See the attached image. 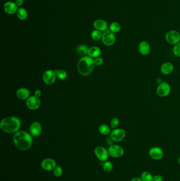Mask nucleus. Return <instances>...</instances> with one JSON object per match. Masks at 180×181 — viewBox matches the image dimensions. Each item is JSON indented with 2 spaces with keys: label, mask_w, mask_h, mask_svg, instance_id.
Instances as JSON below:
<instances>
[{
  "label": "nucleus",
  "mask_w": 180,
  "mask_h": 181,
  "mask_svg": "<svg viewBox=\"0 0 180 181\" xmlns=\"http://www.w3.org/2000/svg\"><path fill=\"white\" fill-rule=\"evenodd\" d=\"M148 155L154 160H160L164 156L163 149L159 147H153L149 150Z\"/></svg>",
  "instance_id": "f8f14e48"
},
{
  "label": "nucleus",
  "mask_w": 180,
  "mask_h": 181,
  "mask_svg": "<svg viewBox=\"0 0 180 181\" xmlns=\"http://www.w3.org/2000/svg\"><path fill=\"white\" fill-rule=\"evenodd\" d=\"M13 141L18 149L22 151H28L32 145V137L31 134L26 131H18L14 135Z\"/></svg>",
  "instance_id": "f257e3e1"
},
{
  "label": "nucleus",
  "mask_w": 180,
  "mask_h": 181,
  "mask_svg": "<svg viewBox=\"0 0 180 181\" xmlns=\"http://www.w3.org/2000/svg\"><path fill=\"white\" fill-rule=\"evenodd\" d=\"M18 6L15 2L8 1L5 2L3 5V10L5 13L10 15L16 13L18 10Z\"/></svg>",
  "instance_id": "4468645a"
},
{
  "label": "nucleus",
  "mask_w": 180,
  "mask_h": 181,
  "mask_svg": "<svg viewBox=\"0 0 180 181\" xmlns=\"http://www.w3.org/2000/svg\"><path fill=\"white\" fill-rule=\"evenodd\" d=\"M56 166L57 162L56 161L50 158L44 159L41 162V168L44 171H53Z\"/></svg>",
  "instance_id": "9b49d317"
},
{
  "label": "nucleus",
  "mask_w": 180,
  "mask_h": 181,
  "mask_svg": "<svg viewBox=\"0 0 180 181\" xmlns=\"http://www.w3.org/2000/svg\"><path fill=\"white\" fill-rule=\"evenodd\" d=\"M171 91L170 85L165 82H162L160 83L156 89V93L158 96L161 98L168 96Z\"/></svg>",
  "instance_id": "20e7f679"
},
{
  "label": "nucleus",
  "mask_w": 180,
  "mask_h": 181,
  "mask_svg": "<svg viewBox=\"0 0 180 181\" xmlns=\"http://www.w3.org/2000/svg\"><path fill=\"white\" fill-rule=\"evenodd\" d=\"M21 125V120L17 117H8L1 121L0 127L4 132L13 134L18 131Z\"/></svg>",
  "instance_id": "f03ea898"
},
{
  "label": "nucleus",
  "mask_w": 180,
  "mask_h": 181,
  "mask_svg": "<svg viewBox=\"0 0 180 181\" xmlns=\"http://www.w3.org/2000/svg\"><path fill=\"white\" fill-rule=\"evenodd\" d=\"M102 40L103 44L106 46H112L115 42V35L110 30L105 31L102 34Z\"/></svg>",
  "instance_id": "6e6552de"
},
{
  "label": "nucleus",
  "mask_w": 180,
  "mask_h": 181,
  "mask_svg": "<svg viewBox=\"0 0 180 181\" xmlns=\"http://www.w3.org/2000/svg\"><path fill=\"white\" fill-rule=\"evenodd\" d=\"M56 72L57 76L61 80H64L67 77V73L66 72L62 70H55Z\"/></svg>",
  "instance_id": "cd10ccee"
},
{
  "label": "nucleus",
  "mask_w": 180,
  "mask_h": 181,
  "mask_svg": "<svg viewBox=\"0 0 180 181\" xmlns=\"http://www.w3.org/2000/svg\"><path fill=\"white\" fill-rule=\"evenodd\" d=\"M94 152L96 157L102 162H105L107 161L109 156L108 151L101 146H98L96 147Z\"/></svg>",
  "instance_id": "1a4fd4ad"
},
{
  "label": "nucleus",
  "mask_w": 180,
  "mask_h": 181,
  "mask_svg": "<svg viewBox=\"0 0 180 181\" xmlns=\"http://www.w3.org/2000/svg\"><path fill=\"white\" fill-rule=\"evenodd\" d=\"M178 164L180 165V156L178 157Z\"/></svg>",
  "instance_id": "4c0bfd02"
},
{
  "label": "nucleus",
  "mask_w": 180,
  "mask_h": 181,
  "mask_svg": "<svg viewBox=\"0 0 180 181\" xmlns=\"http://www.w3.org/2000/svg\"><path fill=\"white\" fill-rule=\"evenodd\" d=\"M30 92L27 88H20L17 92V96L21 100H27L30 97Z\"/></svg>",
  "instance_id": "6ab92c4d"
},
{
  "label": "nucleus",
  "mask_w": 180,
  "mask_h": 181,
  "mask_svg": "<svg viewBox=\"0 0 180 181\" xmlns=\"http://www.w3.org/2000/svg\"><path fill=\"white\" fill-rule=\"evenodd\" d=\"M131 181H143L141 178H134L131 179Z\"/></svg>",
  "instance_id": "e433bc0d"
},
{
  "label": "nucleus",
  "mask_w": 180,
  "mask_h": 181,
  "mask_svg": "<svg viewBox=\"0 0 180 181\" xmlns=\"http://www.w3.org/2000/svg\"><path fill=\"white\" fill-rule=\"evenodd\" d=\"M53 172L54 176L56 178H60L63 174V169L61 166H57Z\"/></svg>",
  "instance_id": "c85d7f7f"
},
{
  "label": "nucleus",
  "mask_w": 180,
  "mask_h": 181,
  "mask_svg": "<svg viewBox=\"0 0 180 181\" xmlns=\"http://www.w3.org/2000/svg\"><path fill=\"white\" fill-rule=\"evenodd\" d=\"M103 63H104V61H103V59L102 58H96L94 60V63H95V66H101V65H102Z\"/></svg>",
  "instance_id": "2f4dec72"
},
{
  "label": "nucleus",
  "mask_w": 180,
  "mask_h": 181,
  "mask_svg": "<svg viewBox=\"0 0 180 181\" xmlns=\"http://www.w3.org/2000/svg\"><path fill=\"white\" fill-rule=\"evenodd\" d=\"M143 181H152L153 176L151 173L148 171H144L142 173L141 177Z\"/></svg>",
  "instance_id": "a878e982"
},
{
  "label": "nucleus",
  "mask_w": 180,
  "mask_h": 181,
  "mask_svg": "<svg viewBox=\"0 0 180 181\" xmlns=\"http://www.w3.org/2000/svg\"><path fill=\"white\" fill-rule=\"evenodd\" d=\"M41 104V101L39 98L36 96H31L28 98L26 101V105L28 108L32 110H37Z\"/></svg>",
  "instance_id": "ddd939ff"
},
{
  "label": "nucleus",
  "mask_w": 180,
  "mask_h": 181,
  "mask_svg": "<svg viewBox=\"0 0 180 181\" xmlns=\"http://www.w3.org/2000/svg\"><path fill=\"white\" fill-rule=\"evenodd\" d=\"M15 2L18 7H20L23 4L24 1L23 0H16Z\"/></svg>",
  "instance_id": "f704fd0d"
},
{
  "label": "nucleus",
  "mask_w": 180,
  "mask_h": 181,
  "mask_svg": "<svg viewBox=\"0 0 180 181\" xmlns=\"http://www.w3.org/2000/svg\"><path fill=\"white\" fill-rule=\"evenodd\" d=\"M17 16L20 20H25L27 19L28 17V13L26 8H19L17 12L16 13Z\"/></svg>",
  "instance_id": "412c9836"
},
{
  "label": "nucleus",
  "mask_w": 180,
  "mask_h": 181,
  "mask_svg": "<svg viewBox=\"0 0 180 181\" xmlns=\"http://www.w3.org/2000/svg\"><path fill=\"white\" fill-rule=\"evenodd\" d=\"M102 168L106 173H110L113 169V164L109 161H106L103 163Z\"/></svg>",
  "instance_id": "b1692460"
},
{
  "label": "nucleus",
  "mask_w": 180,
  "mask_h": 181,
  "mask_svg": "<svg viewBox=\"0 0 180 181\" xmlns=\"http://www.w3.org/2000/svg\"><path fill=\"white\" fill-rule=\"evenodd\" d=\"M93 27L95 28L96 30L100 31H105L107 30L108 24L106 21L102 19H97L93 22Z\"/></svg>",
  "instance_id": "f3484780"
},
{
  "label": "nucleus",
  "mask_w": 180,
  "mask_h": 181,
  "mask_svg": "<svg viewBox=\"0 0 180 181\" xmlns=\"http://www.w3.org/2000/svg\"><path fill=\"white\" fill-rule=\"evenodd\" d=\"M165 40L169 44L175 45L180 42V34L176 30L169 31L165 35Z\"/></svg>",
  "instance_id": "423d86ee"
},
{
  "label": "nucleus",
  "mask_w": 180,
  "mask_h": 181,
  "mask_svg": "<svg viewBox=\"0 0 180 181\" xmlns=\"http://www.w3.org/2000/svg\"><path fill=\"white\" fill-rule=\"evenodd\" d=\"M119 124V120L117 118H114L111 120V126L112 129H116Z\"/></svg>",
  "instance_id": "7c9ffc66"
},
{
  "label": "nucleus",
  "mask_w": 180,
  "mask_h": 181,
  "mask_svg": "<svg viewBox=\"0 0 180 181\" xmlns=\"http://www.w3.org/2000/svg\"><path fill=\"white\" fill-rule=\"evenodd\" d=\"M174 65L170 62H165L163 63L161 66V71L163 74L169 75L173 71Z\"/></svg>",
  "instance_id": "a211bd4d"
},
{
  "label": "nucleus",
  "mask_w": 180,
  "mask_h": 181,
  "mask_svg": "<svg viewBox=\"0 0 180 181\" xmlns=\"http://www.w3.org/2000/svg\"><path fill=\"white\" fill-rule=\"evenodd\" d=\"M107 142V144L111 146L113 145L112 144V141H112V139L111 138V137H109V138H108L107 139V141H106Z\"/></svg>",
  "instance_id": "c9c22d12"
},
{
  "label": "nucleus",
  "mask_w": 180,
  "mask_h": 181,
  "mask_svg": "<svg viewBox=\"0 0 180 181\" xmlns=\"http://www.w3.org/2000/svg\"><path fill=\"white\" fill-rule=\"evenodd\" d=\"M163 181V178L161 175H156L155 176H153V181Z\"/></svg>",
  "instance_id": "473e14b6"
},
{
  "label": "nucleus",
  "mask_w": 180,
  "mask_h": 181,
  "mask_svg": "<svg viewBox=\"0 0 180 181\" xmlns=\"http://www.w3.org/2000/svg\"><path fill=\"white\" fill-rule=\"evenodd\" d=\"M30 133L33 137H38L42 132V127L41 124L38 122H33L30 127Z\"/></svg>",
  "instance_id": "2eb2a0df"
},
{
  "label": "nucleus",
  "mask_w": 180,
  "mask_h": 181,
  "mask_svg": "<svg viewBox=\"0 0 180 181\" xmlns=\"http://www.w3.org/2000/svg\"><path fill=\"white\" fill-rule=\"evenodd\" d=\"M102 54V51L99 48L96 46H93L89 48L88 51L87 55L91 58H96L100 56V55Z\"/></svg>",
  "instance_id": "aec40b11"
},
{
  "label": "nucleus",
  "mask_w": 180,
  "mask_h": 181,
  "mask_svg": "<svg viewBox=\"0 0 180 181\" xmlns=\"http://www.w3.org/2000/svg\"><path fill=\"white\" fill-rule=\"evenodd\" d=\"M138 51L141 54L146 56L150 54L151 52V46L148 42L146 41H142L138 45Z\"/></svg>",
  "instance_id": "dca6fc26"
},
{
  "label": "nucleus",
  "mask_w": 180,
  "mask_h": 181,
  "mask_svg": "<svg viewBox=\"0 0 180 181\" xmlns=\"http://www.w3.org/2000/svg\"><path fill=\"white\" fill-rule=\"evenodd\" d=\"M41 95V90H37L36 91H35V92H34V96H36V97H38V98H39V97H40Z\"/></svg>",
  "instance_id": "72a5a7b5"
},
{
  "label": "nucleus",
  "mask_w": 180,
  "mask_h": 181,
  "mask_svg": "<svg viewBox=\"0 0 180 181\" xmlns=\"http://www.w3.org/2000/svg\"><path fill=\"white\" fill-rule=\"evenodd\" d=\"M108 151L109 156L115 158L121 157L124 155L125 152L124 148L122 146L115 144L110 146Z\"/></svg>",
  "instance_id": "39448f33"
},
{
  "label": "nucleus",
  "mask_w": 180,
  "mask_h": 181,
  "mask_svg": "<svg viewBox=\"0 0 180 181\" xmlns=\"http://www.w3.org/2000/svg\"><path fill=\"white\" fill-rule=\"evenodd\" d=\"M126 133L125 130L122 128L114 129L111 131L110 137L115 142H121L126 137Z\"/></svg>",
  "instance_id": "0eeeda50"
},
{
  "label": "nucleus",
  "mask_w": 180,
  "mask_h": 181,
  "mask_svg": "<svg viewBox=\"0 0 180 181\" xmlns=\"http://www.w3.org/2000/svg\"><path fill=\"white\" fill-rule=\"evenodd\" d=\"M88 51V48L87 46L84 45H82L79 46H78L77 51L78 54L80 56H85L87 54Z\"/></svg>",
  "instance_id": "393cba45"
},
{
  "label": "nucleus",
  "mask_w": 180,
  "mask_h": 181,
  "mask_svg": "<svg viewBox=\"0 0 180 181\" xmlns=\"http://www.w3.org/2000/svg\"><path fill=\"white\" fill-rule=\"evenodd\" d=\"M173 53L176 57H180V42L174 45Z\"/></svg>",
  "instance_id": "c756f323"
},
{
  "label": "nucleus",
  "mask_w": 180,
  "mask_h": 181,
  "mask_svg": "<svg viewBox=\"0 0 180 181\" xmlns=\"http://www.w3.org/2000/svg\"><path fill=\"white\" fill-rule=\"evenodd\" d=\"M109 29L114 34H116L121 31V25L117 22H113L111 23L109 26Z\"/></svg>",
  "instance_id": "4be33fe9"
},
{
  "label": "nucleus",
  "mask_w": 180,
  "mask_h": 181,
  "mask_svg": "<svg viewBox=\"0 0 180 181\" xmlns=\"http://www.w3.org/2000/svg\"><path fill=\"white\" fill-rule=\"evenodd\" d=\"M99 131L103 135H107L111 132V128L107 125H102L99 127Z\"/></svg>",
  "instance_id": "5701e85b"
},
{
  "label": "nucleus",
  "mask_w": 180,
  "mask_h": 181,
  "mask_svg": "<svg viewBox=\"0 0 180 181\" xmlns=\"http://www.w3.org/2000/svg\"><path fill=\"white\" fill-rule=\"evenodd\" d=\"M56 77V72L55 71L48 70L43 73V80L46 84L50 85L55 82Z\"/></svg>",
  "instance_id": "9d476101"
},
{
  "label": "nucleus",
  "mask_w": 180,
  "mask_h": 181,
  "mask_svg": "<svg viewBox=\"0 0 180 181\" xmlns=\"http://www.w3.org/2000/svg\"><path fill=\"white\" fill-rule=\"evenodd\" d=\"M102 34L100 31L95 30L92 31L91 37H92V39L94 40H99L102 37Z\"/></svg>",
  "instance_id": "bb28decb"
},
{
  "label": "nucleus",
  "mask_w": 180,
  "mask_h": 181,
  "mask_svg": "<svg viewBox=\"0 0 180 181\" xmlns=\"http://www.w3.org/2000/svg\"><path fill=\"white\" fill-rule=\"evenodd\" d=\"M94 60L89 56H85L80 58L78 63L79 73L83 76H88L92 73L95 67Z\"/></svg>",
  "instance_id": "7ed1b4c3"
}]
</instances>
